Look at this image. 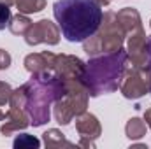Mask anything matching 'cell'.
Masks as SVG:
<instances>
[{"instance_id": "6da1fadb", "label": "cell", "mask_w": 151, "mask_h": 149, "mask_svg": "<svg viewBox=\"0 0 151 149\" xmlns=\"http://www.w3.org/2000/svg\"><path fill=\"white\" fill-rule=\"evenodd\" d=\"M53 14L69 42H84L99 30L104 19L99 0H56Z\"/></svg>"}, {"instance_id": "7a4b0ae2", "label": "cell", "mask_w": 151, "mask_h": 149, "mask_svg": "<svg viewBox=\"0 0 151 149\" xmlns=\"http://www.w3.org/2000/svg\"><path fill=\"white\" fill-rule=\"evenodd\" d=\"M128 53L119 47L118 51L107 53L99 58H91L86 67L81 81L88 88L91 97H97L100 93H111L119 88V81L123 77L127 67Z\"/></svg>"}, {"instance_id": "3957f363", "label": "cell", "mask_w": 151, "mask_h": 149, "mask_svg": "<svg viewBox=\"0 0 151 149\" xmlns=\"http://www.w3.org/2000/svg\"><path fill=\"white\" fill-rule=\"evenodd\" d=\"M104 25L99 27V30L91 35L90 39L84 40V51L91 56L99 53H113L118 51L123 44L125 39V30L121 28L119 21L116 19L114 12H107L102 19Z\"/></svg>"}, {"instance_id": "277c9868", "label": "cell", "mask_w": 151, "mask_h": 149, "mask_svg": "<svg viewBox=\"0 0 151 149\" xmlns=\"http://www.w3.org/2000/svg\"><path fill=\"white\" fill-rule=\"evenodd\" d=\"M25 40L28 46H37L42 42L55 46L60 40V28L49 19H40L37 23H32V27L25 34Z\"/></svg>"}, {"instance_id": "5b68a950", "label": "cell", "mask_w": 151, "mask_h": 149, "mask_svg": "<svg viewBox=\"0 0 151 149\" xmlns=\"http://www.w3.org/2000/svg\"><path fill=\"white\" fill-rule=\"evenodd\" d=\"M119 90L127 98H141L142 95H146V91L150 90V84H148V77L144 74V70L134 69L127 77H121Z\"/></svg>"}, {"instance_id": "8992f818", "label": "cell", "mask_w": 151, "mask_h": 149, "mask_svg": "<svg viewBox=\"0 0 151 149\" xmlns=\"http://www.w3.org/2000/svg\"><path fill=\"white\" fill-rule=\"evenodd\" d=\"M55 62H56V54L51 53H37V54H28L25 58V67L28 72L34 74H40V72H55Z\"/></svg>"}, {"instance_id": "52a82bcc", "label": "cell", "mask_w": 151, "mask_h": 149, "mask_svg": "<svg viewBox=\"0 0 151 149\" xmlns=\"http://www.w3.org/2000/svg\"><path fill=\"white\" fill-rule=\"evenodd\" d=\"M116 19L119 21L121 28L125 30V34H132L139 28H142L141 25V16L135 9H130V7H125L123 11H119L116 14Z\"/></svg>"}, {"instance_id": "ba28073f", "label": "cell", "mask_w": 151, "mask_h": 149, "mask_svg": "<svg viewBox=\"0 0 151 149\" xmlns=\"http://www.w3.org/2000/svg\"><path fill=\"white\" fill-rule=\"evenodd\" d=\"M77 130L81 135H88V137L91 135L93 139H97L100 133V125L93 114H84L77 119Z\"/></svg>"}, {"instance_id": "9c48e42d", "label": "cell", "mask_w": 151, "mask_h": 149, "mask_svg": "<svg viewBox=\"0 0 151 149\" xmlns=\"http://www.w3.org/2000/svg\"><path fill=\"white\" fill-rule=\"evenodd\" d=\"M30 27H32V21L25 14H18V16L11 18V21H9V30L14 35H25Z\"/></svg>"}, {"instance_id": "30bf717a", "label": "cell", "mask_w": 151, "mask_h": 149, "mask_svg": "<svg viewBox=\"0 0 151 149\" xmlns=\"http://www.w3.org/2000/svg\"><path fill=\"white\" fill-rule=\"evenodd\" d=\"M14 4L18 5V11L21 14H32V12H39L44 9L46 0H16Z\"/></svg>"}, {"instance_id": "8fae6325", "label": "cell", "mask_w": 151, "mask_h": 149, "mask_svg": "<svg viewBox=\"0 0 151 149\" xmlns=\"http://www.w3.org/2000/svg\"><path fill=\"white\" fill-rule=\"evenodd\" d=\"M144 133H146V123H144L142 119L134 117V119L128 121V125H127V135H128L130 139H139V137H142Z\"/></svg>"}, {"instance_id": "7c38bea8", "label": "cell", "mask_w": 151, "mask_h": 149, "mask_svg": "<svg viewBox=\"0 0 151 149\" xmlns=\"http://www.w3.org/2000/svg\"><path fill=\"white\" fill-rule=\"evenodd\" d=\"M40 146V142H39L35 137H32V135H28V133H21V135H18L16 137V140H14V148L21 149V148H39Z\"/></svg>"}, {"instance_id": "4fadbf2b", "label": "cell", "mask_w": 151, "mask_h": 149, "mask_svg": "<svg viewBox=\"0 0 151 149\" xmlns=\"http://www.w3.org/2000/svg\"><path fill=\"white\" fill-rule=\"evenodd\" d=\"M11 9L9 5L5 4H0V30H4L5 27H9V21H11Z\"/></svg>"}, {"instance_id": "5bb4252c", "label": "cell", "mask_w": 151, "mask_h": 149, "mask_svg": "<svg viewBox=\"0 0 151 149\" xmlns=\"http://www.w3.org/2000/svg\"><path fill=\"white\" fill-rule=\"evenodd\" d=\"M11 95H12V90L7 82H2L0 81V105H5L9 100H11Z\"/></svg>"}, {"instance_id": "9a60e30c", "label": "cell", "mask_w": 151, "mask_h": 149, "mask_svg": "<svg viewBox=\"0 0 151 149\" xmlns=\"http://www.w3.org/2000/svg\"><path fill=\"white\" fill-rule=\"evenodd\" d=\"M142 70L148 77V84H150V91H151V39L148 40V60H146V65L142 67Z\"/></svg>"}, {"instance_id": "2e32d148", "label": "cell", "mask_w": 151, "mask_h": 149, "mask_svg": "<svg viewBox=\"0 0 151 149\" xmlns=\"http://www.w3.org/2000/svg\"><path fill=\"white\" fill-rule=\"evenodd\" d=\"M11 54L7 53V51H4V49H0V69L4 70V69H9V65H11Z\"/></svg>"}, {"instance_id": "e0dca14e", "label": "cell", "mask_w": 151, "mask_h": 149, "mask_svg": "<svg viewBox=\"0 0 151 149\" xmlns=\"http://www.w3.org/2000/svg\"><path fill=\"white\" fill-rule=\"evenodd\" d=\"M14 2H16V0H0V4H5V5H9V7H11Z\"/></svg>"}, {"instance_id": "ac0fdd59", "label": "cell", "mask_w": 151, "mask_h": 149, "mask_svg": "<svg viewBox=\"0 0 151 149\" xmlns=\"http://www.w3.org/2000/svg\"><path fill=\"white\" fill-rule=\"evenodd\" d=\"M146 121H148V125L151 126V109L148 112H146Z\"/></svg>"}, {"instance_id": "d6986e66", "label": "cell", "mask_w": 151, "mask_h": 149, "mask_svg": "<svg viewBox=\"0 0 151 149\" xmlns=\"http://www.w3.org/2000/svg\"><path fill=\"white\" fill-rule=\"evenodd\" d=\"M109 2H111V0H99V4H100V5H107Z\"/></svg>"}, {"instance_id": "ffe728a7", "label": "cell", "mask_w": 151, "mask_h": 149, "mask_svg": "<svg viewBox=\"0 0 151 149\" xmlns=\"http://www.w3.org/2000/svg\"><path fill=\"white\" fill-rule=\"evenodd\" d=\"M4 117H5V114H4V112L0 111V121H2V119H4Z\"/></svg>"}]
</instances>
